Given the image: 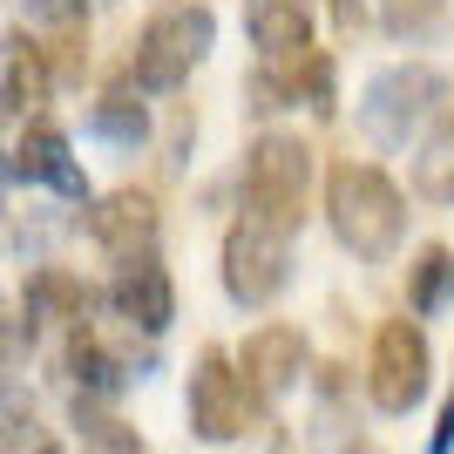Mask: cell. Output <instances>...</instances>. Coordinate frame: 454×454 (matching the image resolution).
<instances>
[{
	"instance_id": "obj_21",
	"label": "cell",
	"mask_w": 454,
	"mask_h": 454,
	"mask_svg": "<svg viewBox=\"0 0 454 454\" xmlns=\"http://www.w3.org/2000/svg\"><path fill=\"white\" fill-rule=\"evenodd\" d=\"M0 454H61V441L35 414H7L0 420Z\"/></svg>"
},
{
	"instance_id": "obj_3",
	"label": "cell",
	"mask_w": 454,
	"mask_h": 454,
	"mask_svg": "<svg viewBox=\"0 0 454 454\" xmlns=\"http://www.w3.org/2000/svg\"><path fill=\"white\" fill-rule=\"evenodd\" d=\"M305 190H312V150L285 129H265L245 150V210L292 238L305 224Z\"/></svg>"
},
{
	"instance_id": "obj_22",
	"label": "cell",
	"mask_w": 454,
	"mask_h": 454,
	"mask_svg": "<svg viewBox=\"0 0 454 454\" xmlns=\"http://www.w3.org/2000/svg\"><path fill=\"white\" fill-rule=\"evenodd\" d=\"M427 454H454V387H448V400H441V414H434V434H427Z\"/></svg>"
},
{
	"instance_id": "obj_14",
	"label": "cell",
	"mask_w": 454,
	"mask_h": 454,
	"mask_svg": "<svg viewBox=\"0 0 454 454\" xmlns=\"http://www.w3.org/2000/svg\"><path fill=\"white\" fill-rule=\"evenodd\" d=\"M61 366H68V380H75V400H109V394H122V380H129V366L102 346L95 325H68V353H61Z\"/></svg>"
},
{
	"instance_id": "obj_2",
	"label": "cell",
	"mask_w": 454,
	"mask_h": 454,
	"mask_svg": "<svg viewBox=\"0 0 454 454\" xmlns=\"http://www.w3.org/2000/svg\"><path fill=\"white\" fill-rule=\"evenodd\" d=\"M210 41H217L210 7H197V0L163 7V14L143 20V35H136V48H129V82H136L143 95L176 89V82H190V68L210 55Z\"/></svg>"
},
{
	"instance_id": "obj_20",
	"label": "cell",
	"mask_w": 454,
	"mask_h": 454,
	"mask_svg": "<svg viewBox=\"0 0 454 454\" xmlns=\"http://www.w3.org/2000/svg\"><path fill=\"white\" fill-rule=\"evenodd\" d=\"M448 20V0H380V27L394 41H427Z\"/></svg>"
},
{
	"instance_id": "obj_6",
	"label": "cell",
	"mask_w": 454,
	"mask_h": 454,
	"mask_svg": "<svg viewBox=\"0 0 454 454\" xmlns=\"http://www.w3.org/2000/svg\"><path fill=\"white\" fill-rule=\"evenodd\" d=\"M427 373H434V353H427V333L414 319H387L373 333V366H366V394H373L380 414H407L427 400Z\"/></svg>"
},
{
	"instance_id": "obj_15",
	"label": "cell",
	"mask_w": 454,
	"mask_h": 454,
	"mask_svg": "<svg viewBox=\"0 0 454 454\" xmlns=\"http://www.w3.org/2000/svg\"><path fill=\"white\" fill-rule=\"evenodd\" d=\"M89 305H95V292L82 278H68V271H35V278H27V292H20V319L35 325H48V319H61V325H89Z\"/></svg>"
},
{
	"instance_id": "obj_18",
	"label": "cell",
	"mask_w": 454,
	"mask_h": 454,
	"mask_svg": "<svg viewBox=\"0 0 454 454\" xmlns=\"http://www.w3.org/2000/svg\"><path fill=\"white\" fill-rule=\"evenodd\" d=\"M75 434L82 454H143V434L122 414H109L102 400H75Z\"/></svg>"
},
{
	"instance_id": "obj_7",
	"label": "cell",
	"mask_w": 454,
	"mask_h": 454,
	"mask_svg": "<svg viewBox=\"0 0 454 454\" xmlns=\"http://www.w3.org/2000/svg\"><path fill=\"white\" fill-rule=\"evenodd\" d=\"M184 407H190V434L210 441V448H224V441L251 434V420H258V407H251V387H245V373H238V360H231V353H217V346L197 360Z\"/></svg>"
},
{
	"instance_id": "obj_10",
	"label": "cell",
	"mask_w": 454,
	"mask_h": 454,
	"mask_svg": "<svg viewBox=\"0 0 454 454\" xmlns=\"http://www.w3.org/2000/svg\"><path fill=\"white\" fill-rule=\"evenodd\" d=\"M109 305H115L122 325H136V333L156 340V333L176 319V285L156 258H129V265H115V278H109Z\"/></svg>"
},
{
	"instance_id": "obj_16",
	"label": "cell",
	"mask_w": 454,
	"mask_h": 454,
	"mask_svg": "<svg viewBox=\"0 0 454 454\" xmlns=\"http://www.w3.org/2000/svg\"><path fill=\"white\" fill-rule=\"evenodd\" d=\"M89 129L102 136L109 150L136 156L143 143H150V109H143V89H136L129 75L115 82V89H102V102H95V115H89Z\"/></svg>"
},
{
	"instance_id": "obj_1",
	"label": "cell",
	"mask_w": 454,
	"mask_h": 454,
	"mask_svg": "<svg viewBox=\"0 0 454 454\" xmlns=\"http://www.w3.org/2000/svg\"><path fill=\"white\" fill-rule=\"evenodd\" d=\"M325 217H333V238L353 258H366V265H380L407 238V197H400V184L387 170H373V163H353V156H340L325 170Z\"/></svg>"
},
{
	"instance_id": "obj_19",
	"label": "cell",
	"mask_w": 454,
	"mask_h": 454,
	"mask_svg": "<svg viewBox=\"0 0 454 454\" xmlns=\"http://www.w3.org/2000/svg\"><path fill=\"white\" fill-rule=\"evenodd\" d=\"M414 197H427V204H454V129L420 136V150H414Z\"/></svg>"
},
{
	"instance_id": "obj_13",
	"label": "cell",
	"mask_w": 454,
	"mask_h": 454,
	"mask_svg": "<svg viewBox=\"0 0 454 454\" xmlns=\"http://www.w3.org/2000/svg\"><path fill=\"white\" fill-rule=\"evenodd\" d=\"M245 35L265 61H299L312 48V14L299 0H245Z\"/></svg>"
},
{
	"instance_id": "obj_8",
	"label": "cell",
	"mask_w": 454,
	"mask_h": 454,
	"mask_svg": "<svg viewBox=\"0 0 454 454\" xmlns=\"http://www.w3.org/2000/svg\"><path fill=\"white\" fill-rule=\"evenodd\" d=\"M89 231H95V245L109 251L115 265H129V258H156V231H163V210H156L150 190H109L102 204L89 210Z\"/></svg>"
},
{
	"instance_id": "obj_24",
	"label": "cell",
	"mask_w": 454,
	"mask_h": 454,
	"mask_svg": "<svg viewBox=\"0 0 454 454\" xmlns=\"http://www.w3.org/2000/svg\"><path fill=\"white\" fill-rule=\"evenodd\" d=\"M7 176H14V156H0V190H7Z\"/></svg>"
},
{
	"instance_id": "obj_4",
	"label": "cell",
	"mask_w": 454,
	"mask_h": 454,
	"mask_svg": "<svg viewBox=\"0 0 454 454\" xmlns=\"http://www.w3.org/2000/svg\"><path fill=\"white\" fill-rule=\"evenodd\" d=\"M448 102V75L427 68V61H400V68H380L360 95V129L387 150H400L407 136H420Z\"/></svg>"
},
{
	"instance_id": "obj_5",
	"label": "cell",
	"mask_w": 454,
	"mask_h": 454,
	"mask_svg": "<svg viewBox=\"0 0 454 454\" xmlns=\"http://www.w3.org/2000/svg\"><path fill=\"white\" fill-rule=\"evenodd\" d=\"M217 271H224L231 299L258 312V305H271L285 292V278H292V238L245 210V217L224 231V265H217Z\"/></svg>"
},
{
	"instance_id": "obj_11",
	"label": "cell",
	"mask_w": 454,
	"mask_h": 454,
	"mask_svg": "<svg viewBox=\"0 0 454 454\" xmlns=\"http://www.w3.org/2000/svg\"><path fill=\"white\" fill-rule=\"evenodd\" d=\"M14 176L48 184V190H61V197H89V184H82V170H75V156H68V136H61L55 122H41V115L20 129V143H14Z\"/></svg>"
},
{
	"instance_id": "obj_17",
	"label": "cell",
	"mask_w": 454,
	"mask_h": 454,
	"mask_svg": "<svg viewBox=\"0 0 454 454\" xmlns=\"http://www.w3.org/2000/svg\"><path fill=\"white\" fill-rule=\"evenodd\" d=\"M448 299H454V251L448 245H427L414 265H407V305L427 319V312H441Z\"/></svg>"
},
{
	"instance_id": "obj_23",
	"label": "cell",
	"mask_w": 454,
	"mask_h": 454,
	"mask_svg": "<svg viewBox=\"0 0 454 454\" xmlns=\"http://www.w3.org/2000/svg\"><path fill=\"white\" fill-rule=\"evenodd\" d=\"M333 27H340V35H360L366 27V0H333Z\"/></svg>"
},
{
	"instance_id": "obj_12",
	"label": "cell",
	"mask_w": 454,
	"mask_h": 454,
	"mask_svg": "<svg viewBox=\"0 0 454 454\" xmlns=\"http://www.w3.org/2000/svg\"><path fill=\"white\" fill-rule=\"evenodd\" d=\"M48 89H55V61H48V48L27 41V35H7V41H0V102L35 122V109L48 102Z\"/></svg>"
},
{
	"instance_id": "obj_9",
	"label": "cell",
	"mask_w": 454,
	"mask_h": 454,
	"mask_svg": "<svg viewBox=\"0 0 454 454\" xmlns=\"http://www.w3.org/2000/svg\"><path fill=\"white\" fill-rule=\"evenodd\" d=\"M305 366H312V346H305L299 325H258V333L238 346V373H245V387L258 400L292 394L305 380Z\"/></svg>"
}]
</instances>
